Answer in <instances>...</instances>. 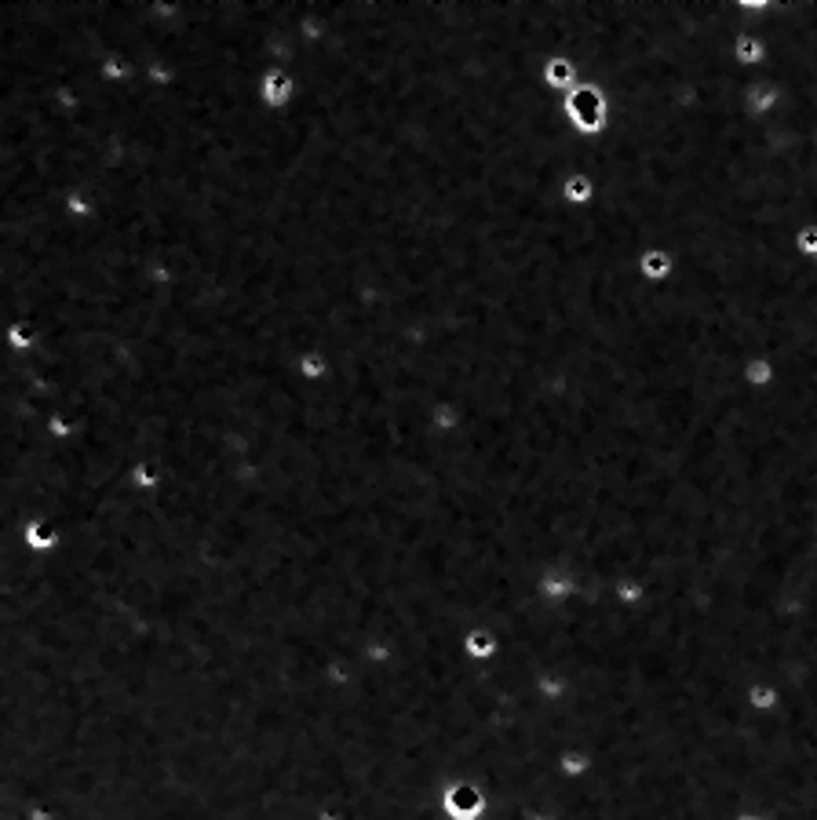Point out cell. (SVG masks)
I'll return each mask as SVG.
<instances>
[{"mask_svg": "<svg viewBox=\"0 0 817 820\" xmlns=\"http://www.w3.org/2000/svg\"><path fill=\"white\" fill-rule=\"evenodd\" d=\"M300 365H303V372H307V376H321V372H325V361L318 358V350H303Z\"/></svg>", "mask_w": 817, "mask_h": 820, "instance_id": "9c48e42d", "label": "cell"}, {"mask_svg": "<svg viewBox=\"0 0 817 820\" xmlns=\"http://www.w3.org/2000/svg\"><path fill=\"white\" fill-rule=\"evenodd\" d=\"M748 383H755V387L774 383V361L770 358H752L748 361Z\"/></svg>", "mask_w": 817, "mask_h": 820, "instance_id": "52a82bcc", "label": "cell"}, {"mask_svg": "<svg viewBox=\"0 0 817 820\" xmlns=\"http://www.w3.org/2000/svg\"><path fill=\"white\" fill-rule=\"evenodd\" d=\"M566 113L580 132H602V124H606V99H602V92L595 84H588V88L569 95Z\"/></svg>", "mask_w": 817, "mask_h": 820, "instance_id": "6da1fadb", "label": "cell"}, {"mask_svg": "<svg viewBox=\"0 0 817 820\" xmlns=\"http://www.w3.org/2000/svg\"><path fill=\"white\" fill-rule=\"evenodd\" d=\"M588 197H591L588 175H569V179H566V201H569V205H584Z\"/></svg>", "mask_w": 817, "mask_h": 820, "instance_id": "ba28073f", "label": "cell"}, {"mask_svg": "<svg viewBox=\"0 0 817 820\" xmlns=\"http://www.w3.org/2000/svg\"><path fill=\"white\" fill-rule=\"evenodd\" d=\"M792 252H796L799 259L814 263L817 259V223H799L796 230H792Z\"/></svg>", "mask_w": 817, "mask_h": 820, "instance_id": "3957f363", "label": "cell"}, {"mask_svg": "<svg viewBox=\"0 0 817 820\" xmlns=\"http://www.w3.org/2000/svg\"><path fill=\"white\" fill-rule=\"evenodd\" d=\"M639 267H642V274H646V277H653V281H661V277L672 274V259L664 256V252H646Z\"/></svg>", "mask_w": 817, "mask_h": 820, "instance_id": "5b68a950", "label": "cell"}, {"mask_svg": "<svg viewBox=\"0 0 817 820\" xmlns=\"http://www.w3.org/2000/svg\"><path fill=\"white\" fill-rule=\"evenodd\" d=\"M777 106H785V88H777V84H752L748 88V113L752 117H766Z\"/></svg>", "mask_w": 817, "mask_h": 820, "instance_id": "7a4b0ae2", "label": "cell"}, {"mask_svg": "<svg viewBox=\"0 0 817 820\" xmlns=\"http://www.w3.org/2000/svg\"><path fill=\"white\" fill-rule=\"evenodd\" d=\"M569 77H573V62H569V59H551L548 70H544V81H548L555 92H559V88H566Z\"/></svg>", "mask_w": 817, "mask_h": 820, "instance_id": "8992f818", "label": "cell"}, {"mask_svg": "<svg viewBox=\"0 0 817 820\" xmlns=\"http://www.w3.org/2000/svg\"><path fill=\"white\" fill-rule=\"evenodd\" d=\"M766 59V44L759 41V37H752V33H745L741 41H737V62H745V66H755V62Z\"/></svg>", "mask_w": 817, "mask_h": 820, "instance_id": "277c9868", "label": "cell"}, {"mask_svg": "<svg viewBox=\"0 0 817 820\" xmlns=\"http://www.w3.org/2000/svg\"><path fill=\"white\" fill-rule=\"evenodd\" d=\"M814 270H817V259H814Z\"/></svg>", "mask_w": 817, "mask_h": 820, "instance_id": "30bf717a", "label": "cell"}]
</instances>
